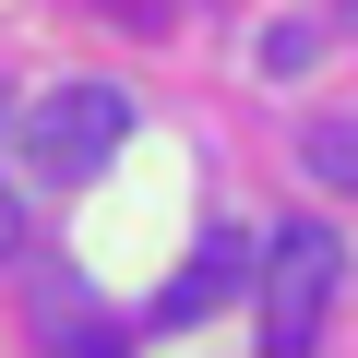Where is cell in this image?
<instances>
[{"instance_id":"cell-1","label":"cell","mask_w":358,"mask_h":358,"mask_svg":"<svg viewBox=\"0 0 358 358\" xmlns=\"http://www.w3.org/2000/svg\"><path fill=\"white\" fill-rule=\"evenodd\" d=\"M251 299H263V358H310V346H322V322H334V299H346V239H334L322 215L275 227V239H263Z\"/></svg>"},{"instance_id":"cell-2","label":"cell","mask_w":358,"mask_h":358,"mask_svg":"<svg viewBox=\"0 0 358 358\" xmlns=\"http://www.w3.org/2000/svg\"><path fill=\"white\" fill-rule=\"evenodd\" d=\"M131 143V96L120 84H48L24 120H13V155H24V179H96L108 155Z\"/></svg>"},{"instance_id":"cell-3","label":"cell","mask_w":358,"mask_h":358,"mask_svg":"<svg viewBox=\"0 0 358 358\" xmlns=\"http://www.w3.org/2000/svg\"><path fill=\"white\" fill-rule=\"evenodd\" d=\"M239 287H251V251H239V239H203L192 263H179V287L155 299V334H179V322H203V310H227Z\"/></svg>"},{"instance_id":"cell-4","label":"cell","mask_w":358,"mask_h":358,"mask_svg":"<svg viewBox=\"0 0 358 358\" xmlns=\"http://www.w3.org/2000/svg\"><path fill=\"white\" fill-rule=\"evenodd\" d=\"M299 167L334 179V192H358V120H310V131H299Z\"/></svg>"},{"instance_id":"cell-5","label":"cell","mask_w":358,"mask_h":358,"mask_svg":"<svg viewBox=\"0 0 358 358\" xmlns=\"http://www.w3.org/2000/svg\"><path fill=\"white\" fill-rule=\"evenodd\" d=\"M36 322H48V346H72V358H120V334H108L72 287H60V299H36Z\"/></svg>"},{"instance_id":"cell-6","label":"cell","mask_w":358,"mask_h":358,"mask_svg":"<svg viewBox=\"0 0 358 358\" xmlns=\"http://www.w3.org/2000/svg\"><path fill=\"white\" fill-rule=\"evenodd\" d=\"M24 251V215H13V192H0V263H13Z\"/></svg>"},{"instance_id":"cell-7","label":"cell","mask_w":358,"mask_h":358,"mask_svg":"<svg viewBox=\"0 0 358 358\" xmlns=\"http://www.w3.org/2000/svg\"><path fill=\"white\" fill-rule=\"evenodd\" d=\"M334 24H346V36H358V0H334Z\"/></svg>"}]
</instances>
